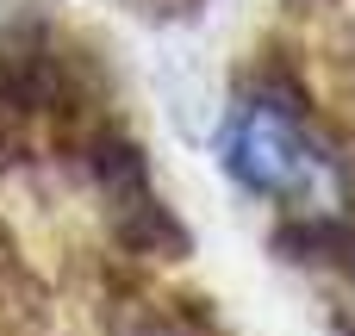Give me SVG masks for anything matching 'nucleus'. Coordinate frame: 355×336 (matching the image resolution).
I'll return each mask as SVG.
<instances>
[{"label": "nucleus", "instance_id": "1", "mask_svg": "<svg viewBox=\"0 0 355 336\" xmlns=\"http://www.w3.org/2000/svg\"><path fill=\"white\" fill-rule=\"evenodd\" d=\"M225 168H231L250 193H262V200H293V206H306V200L324 193V181H331V162L312 150L306 125H300L281 100H250V106L231 118V131H225Z\"/></svg>", "mask_w": 355, "mask_h": 336}]
</instances>
